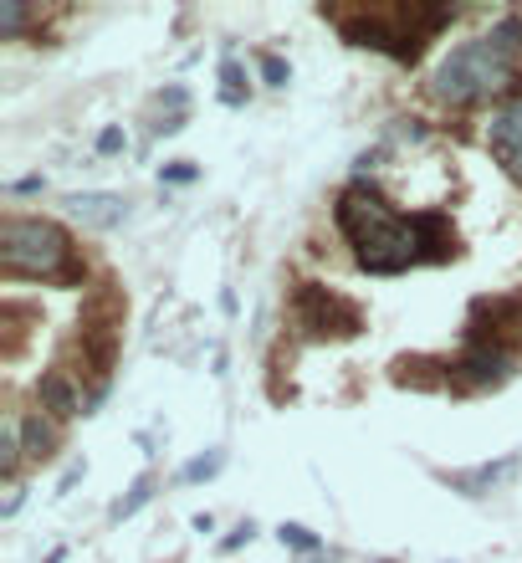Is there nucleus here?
<instances>
[{"instance_id": "1", "label": "nucleus", "mask_w": 522, "mask_h": 563, "mask_svg": "<svg viewBox=\"0 0 522 563\" xmlns=\"http://www.w3.org/2000/svg\"><path fill=\"white\" fill-rule=\"evenodd\" d=\"M333 221L343 231V241L354 246V262L369 277H400L410 267H420V246H415V221L400 215L384 200V190L374 180H348L333 200Z\"/></svg>"}, {"instance_id": "2", "label": "nucleus", "mask_w": 522, "mask_h": 563, "mask_svg": "<svg viewBox=\"0 0 522 563\" xmlns=\"http://www.w3.org/2000/svg\"><path fill=\"white\" fill-rule=\"evenodd\" d=\"M318 16L338 26V36L348 41V47H369V52H384L395 62H420L425 41H435L461 11L456 6H425V0H410V6H395V11H379V6L333 11V6H318Z\"/></svg>"}, {"instance_id": "3", "label": "nucleus", "mask_w": 522, "mask_h": 563, "mask_svg": "<svg viewBox=\"0 0 522 563\" xmlns=\"http://www.w3.org/2000/svg\"><path fill=\"white\" fill-rule=\"evenodd\" d=\"M0 272L6 282H82L77 246L52 215H0Z\"/></svg>"}, {"instance_id": "4", "label": "nucleus", "mask_w": 522, "mask_h": 563, "mask_svg": "<svg viewBox=\"0 0 522 563\" xmlns=\"http://www.w3.org/2000/svg\"><path fill=\"white\" fill-rule=\"evenodd\" d=\"M430 93L451 103V108H471V103H482L492 93H512V103H522V72L507 52H497L487 36H476V41H461V47L435 67L430 77Z\"/></svg>"}, {"instance_id": "5", "label": "nucleus", "mask_w": 522, "mask_h": 563, "mask_svg": "<svg viewBox=\"0 0 522 563\" xmlns=\"http://www.w3.org/2000/svg\"><path fill=\"white\" fill-rule=\"evenodd\" d=\"M292 323H297L302 338H313V343H338V338H359L364 333V308L354 297H343L338 287L297 282L292 287Z\"/></svg>"}, {"instance_id": "6", "label": "nucleus", "mask_w": 522, "mask_h": 563, "mask_svg": "<svg viewBox=\"0 0 522 563\" xmlns=\"http://www.w3.org/2000/svg\"><path fill=\"white\" fill-rule=\"evenodd\" d=\"M466 343H487V349L517 354L522 349V292L476 297L466 313Z\"/></svg>"}, {"instance_id": "7", "label": "nucleus", "mask_w": 522, "mask_h": 563, "mask_svg": "<svg viewBox=\"0 0 522 563\" xmlns=\"http://www.w3.org/2000/svg\"><path fill=\"white\" fill-rule=\"evenodd\" d=\"M446 369L456 395H476V389H502L512 379V354L487 349V343H466L456 359H446Z\"/></svg>"}, {"instance_id": "8", "label": "nucleus", "mask_w": 522, "mask_h": 563, "mask_svg": "<svg viewBox=\"0 0 522 563\" xmlns=\"http://www.w3.org/2000/svg\"><path fill=\"white\" fill-rule=\"evenodd\" d=\"M410 221H415L420 262L441 267V262H456V256H461V236H456V226H451V215H446V210H415Z\"/></svg>"}, {"instance_id": "9", "label": "nucleus", "mask_w": 522, "mask_h": 563, "mask_svg": "<svg viewBox=\"0 0 522 563\" xmlns=\"http://www.w3.org/2000/svg\"><path fill=\"white\" fill-rule=\"evenodd\" d=\"M487 144H492V159L507 169V180L522 185V103H502L487 123Z\"/></svg>"}, {"instance_id": "10", "label": "nucleus", "mask_w": 522, "mask_h": 563, "mask_svg": "<svg viewBox=\"0 0 522 563\" xmlns=\"http://www.w3.org/2000/svg\"><path fill=\"white\" fill-rule=\"evenodd\" d=\"M62 205H67L72 221L87 226V231H113V226L128 221V200L113 195V190H72Z\"/></svg>"}, {"instance_id": "11", "label": "nucleus", "mask_w": 522, "mask_h": 563, "mask_svg": "<svg viewBox=\"0 0 522 563\" xmlns=\"http://www.w3.org/2000/svg\"><path fill=\"white\" fill-rule=\"evenodd\" d=\"M36 410H47V420H57V425L87 415V405H82V395H77V384H72L67 369H47L36 379Z\"/></svg>"}, {"instance_id": "12", "label": "nucleus", "mask_w": 522, "mask_h": 563, "mask_svg": "<svg viewBox=\"0 0 522 563\" xmlns=\"http://www.w3.org/2000/svg\"><path fill=\"white\" fill-rule=\"evenodd\" d=\"M512 471H517V456H502V461H482L471 471H441V482H451V492H461V497H487Z\"/></svg>"}, {"instance_id": "13", "label": "nucleus", "mask_w": 522, "mask_h": 563, "mask_svg": "<svg viewBox=\"0 0 522 563\" xmlns=\"http://www.w3.org/2000/svg\"><path fill=\"white\" fill-rule=\"evenodd\" d=\"M21 446H26V461H52L57 456V420H41V410L21 415Z\"/></svg>"}, {"instance_id": "14", "label": "nucleus", "mask_w": 522, "mask_h": 563, "mask_svg": "<svg viewBox=\"0 0 522 563\" xmlns=\"http://www.w3.org/2000/svg\"><path fill=\"white\" fill-rule=\"evenodd\" d=\"M26 461V446H21V415H6L0 420V482L16 487V471Z\"/></svg>"}, {"instance_id": "15", "label": "nucleus", "mask_w": 522, "mask_h": 563, "mask_svg": "<svg viewBox=\"0 0 522 563\" xmlns=\"http://www.w3.org/2000/svg\"><path fill=\"white\" fill-rule=\"evenodd\" d=\"M226 471V451L221 446H210V451H200V456H190L185 466H180V482H210V476H221Z\"/></svg>"}, {"instance_id": "16", "label": "nucleus", "mask_w": 522, "mask_h": 563, "mask_svg": "<svg viewBox=\"0 0 522 563\" xmlns=\"http://www.w3.org/2000/svg\"><path fill=\"white\" fill-rule=\"evenodd\" d=\"M246 98H251V82H246L241 62L226 52V62H221V103H226V108H241Z\"/></svg>"}, {"instance_id": "17", "label": "nucleus", "mask_w": 522, "mask_h": 563, "mask_svg": "<svg viewBox=\"0 0 522 563\" xmlns=\"http://www.w3.org/2000/svg\"><path fill=\"white\" fill-rule=\"evenodd\" d=\"M277 543L292 548V553H302V558H318V553H323V538H318L308 523H282V528H277Z\"/></svg>"}, {"instance_id": "18", "label": "nucleus", "mask_w": 522, "mask_h": 563, "mask_svg": "<svg viewBox=\"0 0 522 563\" xmlns=\"http://www.w3.org/2000/svg\"><path fill=\"white\" fill-rule=\"evenodd\" d=\"M31 6H21V0H0V41H21V31L31 26Z\"/></svg>"}, {"instance_id": "19", "label": "nucleus", "mask_w": 522, "mask_h": 563, "mask_svg": "<svg viewBox=\"0 0 522 563\" xmlns=\"http://www.w3.org/2000/svg\"><path fill=\"white\" fill-rule=\"evenodd\" d=\"M149 497H154V471H144L139 482L128 487V497H118V502H113V523H123V517H134V512L149 502Z\"/></svg>"}, {"instance_id": "20", "label": "nucleus", "mask_w": 522, "mask_h": 563, "mask_svg": "<svg viewBox=\"0 0 522 563\" xmlns=\"http://www.w3.org/2000/svg\"><path fill=\"white\" fill-rule=\"evenodd\" d=\"M487 41L497 52H507L512 62H517V52H522V16H502L492 31H487Z\"/></svg>"}, {"instance_id": "21", "label": "nucleus", "mask_w": 522, "mask_h": 563, "mask_svg": "<svg viewBox=\"0 0 522 563\" xmlns=\"http://www.w3.org/2000/svg\"><path fill=\"white\" fill-rule=\"evenodd\" d=\"M256 67H261V82H267V88H287V82H292V67H287L277 52H261Z\"/></svg>"}, {"instance_id": "22", "label": "nucleus", "mask_w": 522, "mask_h": 563, "mask_svg": "<svg viewBox=\"0 0 522 563\" xmlns=\"http://www.w3.org/2000/svg\"><path fill=\"white\" fill-rule=\"evenodd\" d=\"M195 180H200V164H195V159L159 164V185H195Z\"/></svg>"}, {"instance_id": "23", "label": "nucleus", "mask_w": 522, "mask_h": 563, "mask_svg": "<svg viewBox=\"0 0 522 563\" xmlns=\"http://www.w3.org/2000/svg\"><path fill=\"white\" fill-rule=\"evenodd\" d=\"M93 149H98L103 159H113V154H123V149H128V134H123V128H118V123H108V128H98V139H93Z\"/></svg>"}, {"instance_id": "24", "label": "nucleus", "mask_w": 522, "mask_h": 563, "mask_svg": "<svg viewBox=\"0 0 522 563\" xmlns=\"http://www.w3.org/2000/svg\"><path fill=\"white\" fill-rule=\"evenodd\" d=\"M251 538H256V523H251V517H241V523L221 538V553H236V548H246Z\"/></svg>"}, {"instance_id": "25", "label": "nucleus", "mask_w": 522, "mask_h": 563, "mask_svg": "<svg viewBox=\"0 0 522 563\" xmlns=\"http://www.w3.org/2000/svg\"><path fill=\"white\" fill-rule=\"evenodd\" d=\"M185 103H190V93L180 88V82H174V88H164V93H159V108H169V113H185Z\"/></svg>"}, {"instance_id": "26", "label": "nucleus", "mask_w": 522, "mask_h": 563, "mask_svg": "<svg viewBox=\"0 0 522 563\" xmlns=\"http://www.w3.org/2000/svg\"><path fill=\"white\" fill-rule=\"evenodd\" d=\"M41 190H47V180H41V175H21V180L6 185V195H41Z\"/></svg>"}, {"instance_id": "27", "label": "nucleus", "mask_w": 522, "mask_h": 563, "mask_svg": "<svg viewBox=\"0 0 522 563\" xmlns=\"http://www.w3.org/2000/svg\"><path fill=\"white\" fill-rule=\"evenodd\" d=\"M185 123H190L185 113H164V118L154 123V134H159V139H169V134H180V128H185Z\"/></svg>"}, {"instance_id": "28", "label": "nucleus", "mask_w": 522, "mask_h": 563, "mask_svg": "<svg viewBox=\"0 0 522 563\" xmlns=\"http://www.w3.org/2000/svg\"><path fill=\"white\" fill-rule=\"evenodd\" d=\"M21 502H26V492H21V487H11V497L0 502V517H16V512H21Z\"/></svg>"}, {"instance_id": "29", "label": "nucleus", "mask_w": 522, "mask_h": 563, "mask_svg": "<svg viewBox=\"0 0 522 563\" xmlns=\"http://www.w3.org/2000/svg\"><path fill=\"white\" fill-rule=\"evenodd\" d=\"M77 476H82V461H77V466H67V471H62V482H57V492H72V487H77Z\"/></svg>"}, {"instance_id": "30", "label": "nucleus", "mask_w": 522, "mask_h": 563, "mask_svg": "<svg viewBox=\"0 0 522 563\" xmlns=\"http://www.w3.org/2000/svg\"><path fill=\"white\" fill-rule=\"evenodd\" d=\"M190 528H195V533H215V517H210V512H195Z\"/></svg>"}, {"instance_id": "31", "label": "nucleus", "mask_w": 522, "mask_h": 563, "mask_svg": "<svg viewBox=\"0 0 522 563\" xmlns=\"http://www.w3.org/2000/svg\"><path fill=\"white\" fill-rule=\"evenodd\" d=\"M62 558H67V553H62V548H52V553H47V563H62Z\"/></svg>"}, {"instance_id": "32", "label": "nucleus", "mask_w": 522, "mask_h": 563, "mask_svg": "<svg viewBox=\"0 0 522 563\" xmlns=\"http://www.w3.org/2000/svg\"><path fill=\"white\" fill-rule=\"evenodd\" d=\"M374 563H395V558H374Z\"/></svg>"}]
</instances>
